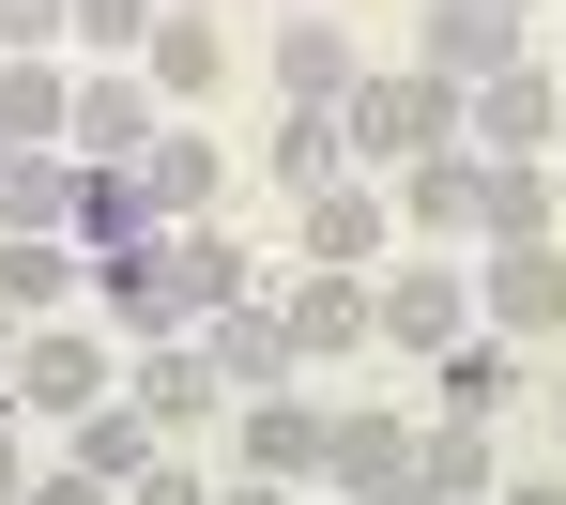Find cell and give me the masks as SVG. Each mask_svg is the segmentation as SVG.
I'll return each mask as SVG.
<instances>
[{
	"label": "cell",
	"instance_id": "6da1fadb",
	"mask_svg": "<svg viewBox=\"0 0 566 505\" xmlns=\"http://www.w3.org/2000/svg\"><path fill=\"white\" fill-rule=\"evenodd\" d=\"M123 399V337L107 322H31L15 337V413H46V429H77V413Z\"/></svg>",
	"mask_w": 566,
	"mask_h": 505
},
{
	"label": "cell",
	"instance_id": "7a4b0ae2",
	"mask_svg": "<svg viewBox=\"0 0 566 505\" xmlns=\"http://www.w3.org/2000/svg\"><path fill=\"white\" fill-rule=\"evenodd\" d=\"M337 123H353V169H413V154H444V138H460V93H444V77H413V62H368Z\"/></svg>",
	"mask_w": 566,
	"mask_h": 505
},
{
	"label": "cell",
	"instance_id": "3957f363",
	"mask_svg": "<svg viewBox=\"0 0 566 505\" xmlns=\"http://www.w3.org/2000/svg\"><path fill=\"white\" fill-rule=\"evenodd\" d=\"M552 107H566V77L521 46L505 77H474V93H460V154H490V169H552Z\"/></svg>",
	"mask_w": 566,
	"mask_h": 505
},
{
	"label": "cell",
	"instance_id": "277c9868",
	"mask_svg": "<svg viewBox=\"0 0 566 505\" xmlns=\"http://www.w3.org/2000/svg\"><path fill=\"white\" fill-rule=\"evenodd\" d=\"M276 322H291V383H322L337 353L382 337V276H322V261H291V276H276Z\"/></svg>",
	"mask_w": 566,
	"mask_h": 505
},
{
	"label": "cell",
	"instance_id": "5b68a950",
	"mask_svg": "<svg viewBox=\"0 0 566 505\" xmlns=\"http://www.w3.org/2000/svg\"><path fill=\"white\" fill-rule=\"evenodd\" d=\"M154 138H169V93H154L138 62H77V123H62V154H77V169H138Z\"/></svg>",
	"mask_w": 566,
	"mask_h": 505
},
{
	"label": "cell",
	"instance_id": "8992f818",
	"mask_svg": "<svg viewBox=\"0 0 566 505\" xmlns=\"http://www.w3.org/2000/svg\"><path fill=\"white\" fill-rule=\"evenodd\" d=\"M460 322H474V261H382V353H413V368H444L460 353Z\"/></svg>",
	"mask_w": 566,
	"mask_h": 505
},
{
	"label": "cell",
	"instance_id": "52a82bcc",
	"mask_svg": "<svg viewBox=\"0 0 566 505\" xmlns=\"http://www.w3.org/2000/svg\"><path fill=\"white\" fill-rule=\"evenodd\" d=\"M322 429H337V399H322V383H276V399H245V413H230V475L322 491Z\"/></svg>",
	"mask_w": 566,
	"mask_h": 505
},
{
	"label": "cell",
	"instance_id": "ba28073f",
	"mask_svg": "<svg viewBox=\"0 0 566 505\" xmlns=\"http://www.w3.org/2000/svg\"><path fill=\"white\" fill-rule=\"evenodd\" d=\"M398 491H413V413L337 399V429H322V505H398Z\"/></svg>",
	"mask_w": 566,
	"mask_h": 505
},
{
	"label": "cell",
	"instance_id": "9c48e42d",
	"mask_svg": "<svg viewBox=\"0 0 566 505\" xmlns=\"http://www.w3.org/2000/svg\"><path fill=\"white\" fill-rule=\"evenodd\" d=\"M398 230H413V245H444V261L490 245V154H460V138H444V154H413V169H398Z\"/></svg>",
	"mask_w": 566,
	"mask_h": 505
},
{
	"label": "cell",
	"instance_id": "30bf717a",
	"mask_svg": "<svg viewBox=\"0 0 566 505\" xmlns=\"http://www.w3.org/2000/svg\"><path fill=\"white\" fill-rule=\"evenodd\" d=\"M474 322L490 337H566V245H474Z\"/></svg>",
	"mask_w": 566,
	"mask_h": 505
},
{
	"label": "cell",
	"instance_id": "8fae6325",
	"mask_svg": "<svg viewBox=\"0 0 566 505\" xmlns=\"http://www.w3.org/2000/svg\"><path fill=\"white\" fill-rule=\"evenodd\" d=\"M536 31L505 15V0H429V31H413V77H444V93H474V77H505Z\"/></svg>",
	"mask_w": 566,
	"mask_h": 505
},
{
	"label": "cell",
	"instance_id": "7c38bea8",
	"mask_svg": "<svg viewBox=\"0 0 566 505\" xmlns=\"http://www.w3.org/2000/svg\"><path fill=\"white\" fill-rule=\"evenodd\" d=\"M185 337H199V368H214V399H230V413L291 383V322H276V292H261V306H214V322H185Z\"/></svg>",
	"mask_w": 566,
	"mask_h": 505
},
{
	"label": "cell",
	"instance_id": "4fadbf2b",
	"mask_svg": "<svg viewBox=\"0 0 566 505\" xmlns=\"http://www.w3.org/2000/svg\"><path fill=\"white\" fill-rule=\"evenodd\" d=\"M154 261H169V306H185V322H214V306H261V292H276V261H245L214 214H199V230H154Z\"/></svg>",
	"mask_w": 566,
	"mask_h": 505
},
{
	"label": "cell",
	"instance_id": "5bb4252c",
	"mask_svg": "<svg viewBox=\"0 0 566 505\" xmlns=\"http://www.w3.org/2000/svg\"><path fill=\"white\" fill-rule=\"evenodd\" d=\"M138 185H154V214H169V230H199V214L230 200V138H214L199 107H169V138L138 154Z\"/></svg>",
	"mask_w": 566,
	"mask_h": 505
},
{
	"label": "cell",
	"instance_id": "9a60e30c",
	"mask_svg": "<svg viewBox=\"0 0 566 505\" xmlns=\"http://www.w3.org/2000/svg\"><path fill=\"white\" fill-rule=\"evenodd\" d=\"M382 245H398V185L353 169V185L306 200V261H322V276H382Z\"/></svg>",
	"mask_w": 566,
	"mask_h": 505
},
{
	"label": "cell",
	"instance_id": "2e32d148",
	"mask_svg": "<svg viewBox=\"0 0 566 505\" xmlns=\"http://www.w3.org/2000/svg\"><path fill=\"white\" fill-rule=\"evenodd\" d=\"M123 399L154 413V429H169V444H199V429H214V368H199V337H138V353H123Z\"/></svg>",
	"mask_w": 566,
	"mask_h": 505
},
{
	"label": "cell",
	"instance_id": "e0dca14e",
	"mask_svg": "<svg viewBox=\"0 0 566 505\" xmlns=\"http://www.w3.org/2000/svg\"><path fill=\"white\" fill-rule=\"evenodd\" d=\"M138 77H154L169 107H214V77H230V31H214V0H169V15H154Z\"/></svg>",
	"mask_w": 566,
	"mask_h": 505
},
{
	"label": "cell",
	"instance_id": "ac0fdd59",
	"mask_svg": "<svg viewBox=\"0 0 566 505\" xmlns=\"http://www.w3.org/2000/svg\"><path fill=\"white\" fill-rule=\"evenodd\" d=\"M46 230L77 245V154H15L0 138V245H46Z\"/></svg>",
	"mask_w": 566,
	"mask_h": 505
},
{
	"label": "cell",
	"instance_id": "d6986e66",
	"mask_svg": "<svg viewBox=\"0 0 566 505\" xmlns=\"http://www.w3.org/2000/svg\"><path fill=\"white\" fill-rule=\"evenodd\" d=\"M62 123H77V62L15 46V62H0V138H15V154H62Z\"/></svg>",
	"mask_w": 566,
	"mask_h": 505
},
{
	"label": "cell",
	"instance_id": "ffe728a7",
	"mask_svg": "<svg viewBox=\"0 0 566 505\" xmlns=\"http://www.w3.org/2000/svg\"><path fill=\"white\" fill-rule=\"evenodd\" d=\"M62 460H77V475H107V491H138V475H154V460H185V444H169L138 399H107V413H77V429H62Z\"/></svg>",
	"mask_w": 566,
	"mask_h": 505
},
{
	"label": "cell",
	"instance_id": "44dd1931",
	"mask_svg": "<svg viewBox=\"0 0 566 505\" xmlns=\"http://www.w3.org/2000/svg\"><path fill=\"white\" fill-rule=\"evenodd\" d=\"M353 77H368V62H353L337 15H276V93L291 107H353Z\"/></svg>",
	"mask_w": 566,
	"mask_h": 505
},
{
	"label": "cell",
	"instance_id": "7402d4cb",
	"mask_svg": "<svg viewBox=\"0 0 566 505\" xmlns=\"http://www.w3.org/2000/svg\"><path fill=\"white\" fill-rule=\"evenodd\" d=\"M77 292H93V245H62V230L46 245H0V306L15 322H77Z\"/></svg>",
	"mask_w": 566,
	"mask_h": 505
},
{
	"label": "cell",
	"instance_id": "603a6c76",
	"mask_svg": "<svg viewBox=\"0 0 566 505\" xmlns=\"http://www.w3.org/2000/svg\"><path fill=\"white\" fill-rule=\"evenodd\" d=\"M413 475H429L444 505H490V491H505V444L460 429V413H413Z\"/></svg>",
	"mask_w": 566,
	"mask_h": 505
},
{
	"label": "cell",
	"instance_id": "cb8c5ba5",
	"mask_svg": "<svg viewBox=\"0 0 566 505\" xmlns=\"http://www.w3.org/2000/svg\"><path fill=\"white\" fill-rule=\"evenodd\" d=\"M154 230H169V214H154L138 169H77V245H93V261H138Z\"/></svg>",
	"mask_w": 566,
	"mask_h": 505
},
{
	"label": "cell",
	"instance_id": "d4e9b609",
	"mask_svg": "<svg viewBox=\"0 0 566 505\" xmlns=\"http://www.w3.org/2000/svg\"><path fill=\"white\" fill-rule=\"evenodd\" d=\"M261 154H276V185H291V200L353 185V123H337V107H276V138H261Z\"/></svg>",
	"mask_w": 566,
	"mask_h": 505
},
{
	"label": "cell",
	"instance_id": "484cf974",
	"mask_svg": "<svg viewBox=\"0 0 566 505\" xmlns=\"http://www.w3.org/2000/svg\"><path fill=\"white\" fill-rule=\"evenodd\" d=\"M93 306H107V337L138 353V337H185V306H169V261L138 245V261H93Z\"/></svg>",
	"mask_w": 566,
	"mask_h": 505
},
{
	"label": "cell",
	"instance_id": "4316f807",
	"mask_svg": "<svg viewBox=\"0 0 566 505\" xmlns=\"http://www.w3.org/2000/svg\"><path fill=\"white\" fill-rule=\"evenodd\" d=\"M490 245H566V169H490Z\"/></svg>",
	"mask_w": 566,
	"mask_h": 505
},
{
	"label": "cell",
	"instance_id": "83f0119b",
	"mask_svg": "<svg viewBox=\"0 0 566 505\" xmlns=\"http://www.w3.org/2000/svg\"><path fill=\"white\" fill-rule=\"evenodd\" d=\"M429 383H444V399H429V413H460V429H490V413L521 399V368H505V337H460V353H444Z\"/></svg>",
	"mask_w": 566,
	"mask_h": 505
},
{
	"label": "cell",
	"instance_id": "f1b7e54d",
	"mask_svg": "<svg viewBox=\"0 0 566 505\" xmlns=\"http://www.w3.org/2000/svg\"><path fill=\"white\" fill-rule=\"evenodd\" d=\"M154 15H169V0H77V31H62V46H77V62H138V46H154Z\"/></svg>",
	"mask_w": 566,
	"mask_h": 505
},
{
	"label": "cell",
	"instance_id": "f546056e",
	"mask_svg": "<svg viewBox=\"0 0 566 505\" xmlns=\"http://www.w3.org/2000/svg\"><path fill=\"white\" fill-rule=\"evenodd\" d=\"M62 31H77V0H0V46H46V62H77Z\"/></svg>",
	"mask_w": 566,
	"mask_h": 505
},
{
	"label": "cell",
	"instance_id": "4dcf8cb0",
	"mask_svg": "<svg viewBox=\"0 0 566 505\" xmlns=\"http://www.w3.org/2000/svg\"><path fill=\"white\" fill-rule=\"evenodd\" d=\"M214 491H230V475H199V444H185V460H154V475H138L123 505H214Z\"/></svg>",
	"mask_w": 566,
	"mask_h": 505
},
{
	"label": "cell",
	"instance_id": "1f68e13d",
	"mask_svg": "<svg viewBox=\"0 0 566 505\" xmlns=\"http://www.w3.org/2000/svg\"><path fill=\"white\" fill-rule=\"evenodd\" d=\"M31 475H46V444L15 429V399H0V505H31Z\"/></svg>",
	"mask_w": 566,
	"mask_h": 505
},
{
	"label": "cell",
	"instance_id": "d6a6232c",
	"mask_svg": "<svg viewBox=\"0 0 566 505\" xmlns=\"http://www.w3.org/2000/svg\"><path fill=\"white\" fill-rule=\"evenodd\" d=\"M31 505H123V491H107V475H77V460H46V475H31Z\"/></svg>",
	"mask_w": 566,
	"mask_h": 505
},
{
	"label": "cell",
	"instance_id": "836d02e7",
	"mask_svg": "<svg viewBox=\"0 0 566 505\" xmlns=\"http://www.w3.org/2000/svg\"><path fill=\"white\" fill-rule=\"evenodd\" d=\"M490 505H566V460H552V475H505Z\"/></svg>",
	"mask_w": 566,
	"mask_h": 505
},
{
	"label": "cell",
	"instance_id": "e575fe53",
	"mask_svg": "<svg viewBox=\"0 0 566 505\" xmlns=\"http://www.w3.org/2000/svg\"><path fill=\"white\" fill-rule=\"evenodd\" d=\"M214 505H306V491H276V475H230V491H214Z\"/></svg>",
	"mask_w": 566,
	"mask_h": 505
},
{
	"label": "cell",
	"instance_id": "d590c367",
	"mask_svg": "<svg viewBox=\"0 0 566 505\" xmlns=\"http://www.w3.org/2000/svg\"><path fill=\"white\" fill-rule=\"evenodd\" d=\"M15 337H31V322H15V306H0V383H15Z\"/></svg>",
	"mask_w": 566,
	"mask_h": 505
},
{
	"label": "cell",
	"instance_id": "8d00e7d4",
	"mask_svg": "<svg viewBox=\"0 0 566 505\" xmlns=\"http://www.w3.org/2000/svg\"><path fill=\"white\" fill-rule=\"evenodd\" d=\"M552 460H566V383H552Z\"/></svg>",
	"mask_w": 566,
	"mask_h": 505
},
{
	"label": "cell",
	"instance_id": "74e56055",
	"mask_svg": "<svg viewBox=\"0 0 566 505\" xmlns=\"http://www.w3.org/2000/svg\"><path fill=\"white\" fill-rule=\"evenodd\" d=\"M505 15H521V31H536V15H552V0H505Z\"/></svg>",
	"mask_w": 566,
	"mask_h": 505
},
{
	"label": "cell",
	"instance_id": "f35d334b",
	"mask_svg": "<svg viewBox=\"0 0 566 505\" xmlns=\"http://www.w3.org/2000/svg\"><path fill=\"white\" fill-rule=\"evenodd\" d=\"M398 505H444V491H429V475H413V491H398Z\"/></svg>",
	"mask_w": 566,
	"mask_h": 505
},
{
	"label": "cell",
	"instance_id": "ab89813d",
	"mask_svg": "<svg viewBox=\"0 0 566 505\" xmlns=\"http://www.w3.org/2000/svg\"><path fill=\"white\" fill-rule=\"evenodd\" d=\"M552 169H566V107H552Z\"/></svg>",
	"mask_w": 566,
	"mask_h": 505
},
{
	"label": "cell",
	"instance_id": "60d3db41",
	"mask_svg": "<svg viewBox=\"0 0 566 505\" xmlns=\"http://www.w3.org/2000/svg\"><path fill=\"white\" fill-rule=\"evenodd\" d=\"M214 15H261V0H214Z\"/></svg>",
	"mask_w": 566,
	"mask_h": 505
},
{
	"label": "cell",
	"instance_id": "b9f144b4",
	"mask_svg": "<svg viewBox=\"0 0 566 505\" xmlns=\"http://www.w3.org/2000/svg\"><path fill=\"white\" fill-rule=\"evenodd\" d=\"M0 62H15V46H0Z\"/></svg>",
	"mask_w": 566,
	"mask_h": 505
}]
</instances>
